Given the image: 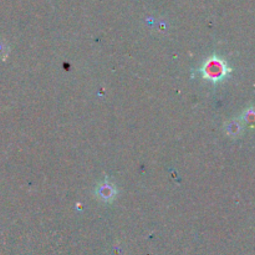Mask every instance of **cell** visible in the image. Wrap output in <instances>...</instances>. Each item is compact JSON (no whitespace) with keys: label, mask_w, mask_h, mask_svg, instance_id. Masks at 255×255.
<instances>
[{"label":"cell","mask_w":255,"mask_h":255,"mask_svg":"<svg viewBox=\"0 0 255 255\" xmlns=\"http://www.w3.org/2000/svg\"><path fill=\"white\" fill-rule=\"evenodd\" d=\"M115 193H116V191H115L114 186L110 184L109 182H104L97 188V196H99L100 199H102L105 202L112 201L115 197Z\"/></svg>","instance_id":"cell-2"},{"label":"cell","mask_w":255,"mask_h":255,"mask_svg":"<svg viewBox=\"0 0 255 255\" xmlns=\"http://www.w3.org/2000/svg\"><path fill=\"white\" fill-rule=\"evenodd\" d=\"M202 72H203L206 79L218 81L227 74V66L218 57H211V59L204 62L203 67H202Z\"/></svg>","instance_id":"cell-1"}]
</instances>
